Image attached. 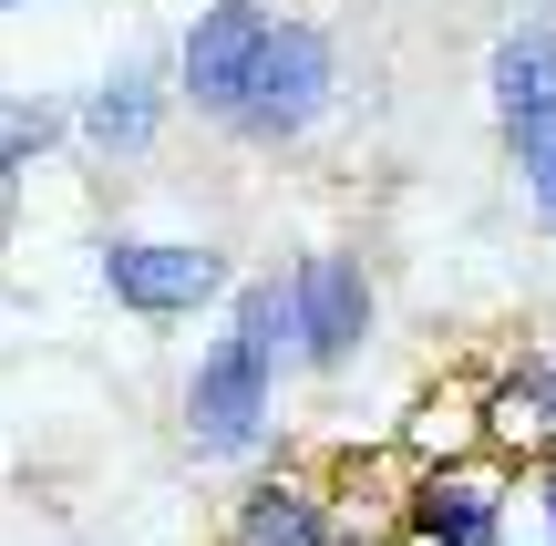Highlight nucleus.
<instances>
[{"instance_id": "1", "label": "nucleus", "mask_w": 556, "mask_h": 546, "mask_svg": "<svg viewBox=\"0 0 556 546\" xmlns=\"http://www.w3.org/2000/svg\"><path fill=\"white\" fill-rule=\"evenodd\" d=\"M289 361V279H238L227 289V330L186 371V444L197 465H248L268 444V403Z\"/></svg>"}, {"instance_id": "19", "label": "nucleus", "mask_w": 556, "mask_h": 546, "mask_svg": "<svg viewBox=\"0 0 556 546\" xmlns=\"http://www.w3.org/2000/svg\"><path fill=\"white\" fill-rule=\"evenodd\" d=\"M402 546H422V536H402Z\"/></svg>"}, {"instance_id": "8", "label": "nucleus", "mask_w": 556, "mask_h": 546, "mask_svg": "<svg viewBox=\"0 0 556 546\" xmlns=\"http://www.w3.org/2000/svg\"><path fill=\"white\" fill-rule=\"evenodd\" d=\"M484 93H495V124L556 103V21H516V31L484 52Z\"/></svg>"}, {"instance_id": "15", "label": "nucleus", "mask_w": 556, "mask_h": 546, "mask_svg": "<svg viewBox=\"0 0 556 546\" xmlns=\"http://www.w3.org/2000/svg\"><path fill=\"white\" fill-rule=\"evenodd\" d=\"M536 217H546V238H556V196H546V206H536Z\"/></svg>"}, {"instance_id": "13", "label": "nucleus", "mask_w": 556, "mask_h": 546, "mask_svg": "<svg viewBox=\"0 0 556 546\" xmlns=\"http://www.w3.org/2000/svg\"><path fill=\"white\" fill-rule=\"evenodd\" d=\"M536 536L556 546V454H536Z\"/></svg>"}, {"instance_id": "18", "label": "nucleus", "mask_w": 556, "mask_h": 546, "mask_svg": "<svg viewBox=\"0 0 556 546\" xmlns=\"http://www.w3.org/2000/svg\"><path fill=\"white\" fill-rule=\"evenodd\" d=\"M0 11H21V0H0Z\"/></svg>"}, {"instance_id": "4", "label": "nucleus", "mask_w": 556, "mask_h": 546, "mask_svg": "<svg viewBox=\"0 0 556 546\" xmlns=\"http://www.w3.org/2000/svg\"><path fill=\"white\" fill-rule=\"evenodd\" d=\"M371 320H381V300H371V268H361L351 247H319V258L289 268V361H299V371L361 361Z\"/></svg>"}, {"instance_id": "5", "label": "nucleus", "mask_w": 556, "mask_h": 546, "mask_svg": "<svg viewBox=\"0 0 556 546\" xmlns=\"http://www.w3.org/2000/svg\"><path fill=\"white\" fill-rule=\"evenodd\" d=\"M258 41H268V0H206L176 41V93L197 103L206 124H238L248 73H258Z\"/></svg>"}, {"instance_id": "3", "label": "nucleus", "mask_w": 556, "mask_h": 546, "mask_svg": "<svg viewBox=\"0 0 556 546\" xmlns=\"http://www.w3.org/2000/svg\"><path fill=\"white\" fill-rule=\"evenodd\" d=\"M93 279L114 289V309H135V320H197V309H217L227 289H238V268H227L217 247H197V238H103Z\"/></svg>"}, {"instance_id": "10", "label": "nucleus", "mask_w": 556, "mask_h": 546, "mask_svg": "<svg viewBox=\"0 0 556 546\" xmlns=\"http://www.w3.org/2000/svg\"><path fill=\"white\" fill-rule=\"evenodd\" d=\"M484 433H495V454L546 444V433H556V351H526V361L484 392Z\"/></svg>"}, {"instance_id": "6", "label": "nucleus", "mask_w": 556, "mask_h": 546, "mask_svg": "<svg viewBox=\"0 0 556 546\" xmlns=\"http://www.w3.org/2000/svg\"><path fill=\"white\" fill-rule=\"evenodd\" d=\"M165 103H176V62H165V52H124L114 73H103L93 93L73 103V135L93 144V155L135 165V155H155V135H165Z\"/></svg>"}, {"instance_id": "2", "label": "nucleus", "mask_w": 556, "mask_h": 546, "mask_svg": "<svg viewBox=\"0 0 556 546\" xmlns=\"http://www.w3.org/2000/svg\"><path fill=\"white\" fill-rule=\"evenodd\" d=\"M330 93H340V41L319 31V21H268L258 73H248V103H238L227 135L238 144H299L319 114H330Z\"/></svg>"}, {"instance_id": "7", "label": "nucleus", "mask_w": 556, "mask_h": 546, "mask_svg": "<svg viewBox=\"0 0 556 546\" xmlns=\"http://www.w3.org/2000/svg\"><path fill=\"white\" fill-rule=\"evenodd\" d=\"M402 536H422V546H495L505 536V485L475 474V465H422Z\"/></svg>"}, {"instance_id": "9", "label": "nucleus", "mask_w": 556, "mask_h": 546, "mask_svg": "<svg viewBox=\"0 0 556 546\" xmlns=\"http://www.w3.org/2000/svg\"><path fill=\"white\" fill-rule=\"evenodd\" d=\"M238 546H319L330 536V506H319L299 474H258V485L238 495V526H227Z\"/></svg>"}, {"instance_id": "12", "label": "nucleus", "mask_w": 556, "mask_h": 546, "mask_svg": "<svg viewBox=\"0 0 556 546\" xmlns=\"http://www.w3.org/2000/svg\"><path fill=\"white\" fill-rule=\"evenodd\" d=\"M505 165H516V176H526V196H556V103H536V114H516V124H505Z\"/></svg>"}, {"instance_id": "11", "label": "nucleus", "mask_w": 556, "mask_h": 546, "mask_svg": "<svg viewBox=\"0 0 556 546\" xmlns=\"http://www.w3.org/2000/svg\"><path fill=\"white\" fill-rule=\"evenodd\" d=\"M62 144H73V103H52V93L0 103V196H11V186L31 176L41 155H62Z\"/></svg>"}, {"instance_id": "14", "label": "nucleus", "mask_w": 556, "mask_h": 546, "mask_svg": "<svg viewBox=\"0 0 556 546\" xmlns=\"http://www.w3.org/2000/svg\"><path fill=\"white\" fill-rule=\"evenodd\" d=\"M319 546H402V536H361V526H330Z\"/></svg>"}, {"instance_id": "17", "label": "nucleus", "mask_w": 556, "mask_h": 546, "mask_svg": "<svg viewBox=\"0 0 556 546\" xmlns=\"http://www.w3.org/2000/svg\"><path fill=\"white\" fill-rule=\"evenodd\" d=\"M536 11H546V21H556V0H536Z\"/></svg>"}, {"instance_id": "16", "label": "nucleus", "mask_w": 556, "mask_h": 546, "mask_svg": "<svg viewBox=\"0 0 556 546\" xmlns=\"http://www.w3.org/2000/svg\"><path fill=\"white\" fill-rule=\"evenodd\" d=\"M495 546H546V536H495Z\"/></svg>"}]
</instances>
